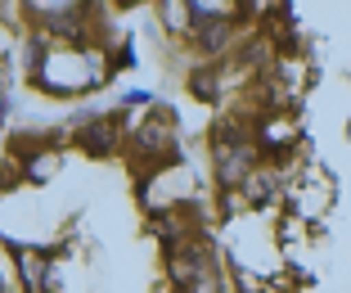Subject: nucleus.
<instances>
[{"instance_id": "nucleus-2", "label": "nucleus", "mask_w": 351, "mask_h": 293, "mask_svg": "<svg viewBox=\"0 0 351 293\" xmlns=\"http://www.w3.org/2000/svg\"><path fill=\"white\" fill-rule=\"evenodd\" d=\"M117 5H135V0H117Z\"/></svg>"}, {"instance_id": "nucleus-1", "label": "nucleus", "mask_w": 351, "mask_h": 293, "mask_svg": "<svg viewBox=\"0 0 351 293\" xmlns=\"http://www.w3.org/2000/svg\"><path fill=\"white\" fill-rule=\"evenodd\" d=\"M113 136H117V117H104V122H95V126L82 131V149L86 154H108V149H113Z\"/></svg>"}]
</instances>
